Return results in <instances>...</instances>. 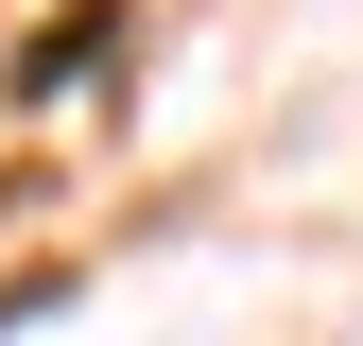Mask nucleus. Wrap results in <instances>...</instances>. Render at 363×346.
Wrapping results in <instances>:
<instances>
[{
	"label": "nucleus",
	"instance_id": "nucleus-1",
	"mask_svg": "<svg viewBox=\"0 0 363 346\" xmlns=\"http://www.w3.org/2000/svg\"><path fill=\"white\" fill-rule=\"evenodd\" d=\"M86 52H121V18H104V0H86V18H52V35H35V86H69Z\"/></svg>",
	"mask_w": 363,
	"mask_h": 346
}]
</instances>
